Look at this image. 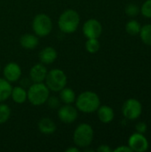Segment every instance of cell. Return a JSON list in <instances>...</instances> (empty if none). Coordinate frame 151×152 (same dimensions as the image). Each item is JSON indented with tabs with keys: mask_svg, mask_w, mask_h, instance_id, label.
<instances>
[{
	"mask_svg": "<svg viewBox=\"0 0 151 152\" xmlns=\"http://www.w3.org/2000/svg\"><path fill=\"white\" fill-rule=\"evenodd\" d=\"M96 112L99 120L104 124H109L112 122L115 118V112L113 109L108 105H101Z\"/></svg>",
	"mask_w": 151,
	"mask_h": 152,
	"instance_id": "9a60e30c",
	"label": "cell"
},
{
	"mask_svg": "<svg viewBox=\"0 0 151 152\" xmlns=\"http://www.w3.org/2000/svg\"><path fill=\"white\" fill-rule=\"evenodd\" d=\"M32 30L38 37H47L53 30V20L45 13H38L32 20Z\"/></svg>",
	"mask_w": 151,
	"mask_h": 152,
	"instance_id": "8992f818",
	"label": "cell"
},
{
	"mask_svg": "<svg viewBox=\"0 0 151 152\" xmlns=\"http://www.w3.org/2000/svg\"><path fill=\"white\" fill-rule=\"evenodd\" d=\"M98 152H111L113 151L112 150H111V148L109 147V146H108V145H106V144H102V145H101V146H99L98 148H97V150H96Z\"/></svg>",
	"mask_w": 151,
	"mask_h": 152,
	"instance_id": "83f0119b",
	"label": "cell"
},
{
	"mask_svg": "<svg viewBox=\"0 0 151 152\" xmlns=\"http://www.w3.org/2000/svg\"><path fill=\"white\" fill-rule=\"evenodd\" d=\"M125 13L130 16V17H134L137 16L140 13L141 9L139 8L138 5H136L135 4H129L126 7H125Z\"/></svg>",
	"mask_w": 151,
	"mask_h": 152,
	"instance_id": "cb8c5ba5",
	"label": "cell"
},
{
	"mask_svg": "<svg viewBox=\"0 0 151 152\" xmlns=\"http://www.w3.org/2000/svg\"><path fill=\"white\" fill-rule=\"evenodd\" d=\"M59 94H60L59 98L63 104H73V103H75L77 94L72 88L65 86L64 88H62L59 92Z\"/></svg>",
	"mask_w": 151,
	"mask_h": 152,
	"instance_id": "ac0fdd59",
	"label": "cell"
},
{
	"mask_svg": "<svg viewBox=\"0 0 151 152\" xmlns=\"http://www.w3.org/2000/svg\"><path fill=\"white\" fill-rule=\"evenodd\" d=\"M39 44L38 37L35 34L26 33L22 35L20 38V45L22 48L27 50L35 49Z\"/></svg>",
	"mask_w": 151,
	"mask_h": 152,
	"instance_id": "2e32d148",
	"label": "cell"
},
{
	"mask_svg": "<svg viewBox=\"0 0 151 152\" xmlns=\"http://www.w3.org/2000/svg\"><path fill=\"white\" fill-rule=\"evenodd\" d=\"M10 98H12V100L17 104H22L28 101L27 90L21 86H12Z\"/></svg>",
	"mask_w": 151,
	"mask_h": 152,
	"instance_id": "e0dca14e",
	"label": "cell"
},
{
	"mask_svg": "<svg viewBox=\"0 0 151 152\" xmlns=\"http://www.w3.org/2000/svg\"><path fill=\"white\" fill-rule=\"evenodd\" d=\"M101 48V43L98 38H87L85 42V49L89 53H96Z\"/></svg>",
	"mask_w": 151,
	"mask_h": 152,
	"instance_id": "7402d4cb",
	"label": "cell"
},
{
	"mask_svg": "<svg viewBox=\"0 0 151 152\" xmlns=\"http://www.w3.org/2000/svg\"><path fill=\"white\" fill-rule=\"evenodd\" d=\"M82 32L86 38H99L102 33V25L96 19H88L83 24Z\"/></svg>",
	"mask_w": 151,
	"mask_h": 152,
	"instance_id": "ba28073f",
	"label": "cell"
},
{
	"mask_svg": "<svg viewBox=\"0 0 151 152\" xmlns=\"http://www.w3.org/2000/svg\"><path fill=\"white\" fill-rule=\"evenodd\" d=\"M75 106L78 111L91 114L96 112L101 106V99L96 93L93 91H85L77 96Z\"/></svg>",
	"mask_w": 151,
	"mask_h": 152,
	"instance_id": "6da1fadb",
	"label": "cell"
},
{
	"mask_svg": "<svg viewBox=\"0 0 151 152\" xmlns=\"http://www.w3.org/2000/svg\"><path fill=\"white\" fill-rule=\"evenodd\" d=\"M114 152H131L133 151L132 150H131V148L127 145V146H119V147H117V148H116L114 151Z\"/></svg>",
	"mask_w": 151,
	"mask_h": 152,
	"instance_id": "f1b7e54d",
	"label": "cell"
},
{
	"mask_svg": "<svg viewBox=\"0 0 151 152\" xmlns=\"http://www.w3.org/2000/svg\"><path fill=\"white\" fill-rule=\"evenodd\" d=\"M38 57L41 63L44 65H50L57 60L58 53L55 48L52 46H46L40 51Z\"/></svg>",
	"mask_w": 151,
	"mask_h": 152,
	"instance_id": "4fadbf2b",
	"label": "cell"
},
{
	"mask_svg": "<svg viewBox=\"0 0 151 152\" xmlns=\"http://www.w3.org/2000/svg\"><path fill=\"white\" fill-rule=\"evenodd\" d=\"M142 112V105L137 99H128L125 102L122 107L123 116L129 120L137 119Z\"/></svg>",
	"mask_w": 151,
	"mask_h": 152,
	"instance_id": "52a82bcc",
	"label": "cell"
},
{
	"mask_svg": "<svg viewBox=\"0 0 151 152\" xmlns=\"http://www.w3.org/2000/svg\"><path fill=\"white\" fill-rule=\"evenodd\" d=\"M140 12L145 18L151 19V0H147L143 3Z\"/></svg>",
	"mask_w": 151,
	"mask_h": 152,
	"instance_id": "d4e9b609",
	"label": "cell"
},
{
	"mask_svg": "<svg viewBox=\"0 0 151 152\" xmlns=\"http://www.w3.org/2000/svg\"><path fill=\"white\" fill-rule=\"evenodd\" d=\"M94 137V131L92 126L86 123L79 124L74 130L73 142L74 144L79 149H85L89 147Z\"/></svg>",
	"mask_w": 151,
	"mask_h": 152,
	"instance_id": "3957f363",
	"label": "cell"
},
{
	"mask_svg": "<svg viewBox=\"0 0 151 152\" xmlns=\"http://www.w3.org/2000/svg\"><path fill=\"white\" fill-rule=\"evenodd\" d=\"M80 24V15L74 9L63 11L58 19V27L64 34H72L76 32Z\"/></svg>",
	"mask_w": 151,
	"mask_h": 152,
	"instance_id": "7a4b0ae2",
	"label": "cell"
},
{
	"mask_svg": "<svg viewBox=\"0 0 151 152\" xmlns=\"http://www.w3.org/2000/svg\"><path fill=\"white\" fill-rule=\"evenodd\" d=\"M128 146L133 151L144 152L149 149V142L143 134L134 133L129 137Z\"/></svg>",
	"mask_w": 151,
	"mask_h": 152,
	"instance_id": "8fae6325",
	"label": "cell"
},
{
	"mask_svg": "<svg viewBox=\"0 0 151 152\" xmlns=\"http://www.w3.org/2000/svg\"><path fill=\"white\" fill-rule=\"evenodd\" d=\"M47 69L44 64L38 62L34 64L29 69V80L32 83H42L47 75Z\"/></svg>",
	"mask_w": 151,
	"mask_h": 152,
	"instance_id": "7c38bea8",
	"label": "cell"
},
{
	"mask_svg": "<svg viewBox=\"0 0 151 152\" xmlns=\"http://www.w3.org/2000/svg\"><path fill=\"white\" fill-rule=\"evenodd\" d=\"M50 92L51 91L44 82L32 83L27 90L28 101L33 106L44 105L50 96Z\"/></svg>",
	"mask_w": 151,
	"mask_h": 152,
	"instance_id": "277c9868",
	"label": "cell"
},
{
	"mask_svg": "<svg viewBox=\"0 0 151 152\" xmlns=\"http://www.w3.org/2000/svg\"><path fill=\"white\" fill-rule=\"evenodd\" d=\"M141 28H142L141 24L136 20H131L125 25V30H126V32L128 34L132 35V36L138 35L140 33Z\"/></svg>",
	"mask_w": 151,
	"mask_h": 152,
	"instance_id": "603a6c76",
	"label": "cell"
},
{
	"mask_svg": "<svg viewBox=\"0 0 151 152\" xmlns=\"http://www.w3.org/2000/svg\"><path fill=\"white\" fill-rule=\"evenodd\" d=\"M66 152H79L80 151V149L78 147H77L75 145V147H69L68 149H66Z\"/></svg>",
	"mask_w": 151,
	"mask_h": 152,
	"instance_id": "f546056e",
	"label": "cell"
},
{
	"mask_svg": "<svg viewBox=\"0 0 151 152\" xmlns=\"http://www.w3.org/2000/svg\"><path fill=\"white\" fill-rule=\"evenodd\" d=\"M37 127H38L39 132L45 135L54 134L57 129V126L55 122L50 118H42L38 121Z\"/></svg>",
	"mask_w": 151,
	"mask_h": 152,
	"instance_id": "5bb4252c",
	"label": "cell"
},
{
	"mask_svg": "<svg viewBox=\"0 0 151 152\" xmlns=\"http://www.w3.org/2000/svg\"><path fill=\"white\" fill-rule=\"evenodd\" d=\"M61 100L60 98L56 97V96H49V98L47 99L46 101V103L47 105L51 108V109H53V110H57L60 108L61 106Z\"/></svg>",
	"mask_w": 151,
	"mask_h": 152,
	"instance_id": "484cf974",
	"label": "cell"
},
{
	"mask_svg": "<svg viewBox=\"0 0 151 152\" xmlns=\"http://www.w3.org/2000/svg\"><path fill=\"white\" fill-rule=\"evenodd\" d=\"M0 72H1V63H0Z\"/></svg>",
	"mask_w": 151,
	"mask_h": 152,
	"instance_id": "4dcf8cb0",
	"label": "cell"
},
{
	"mask_svg": "<svg viewBox=\"0 0 151 152\" xmlns=\"http://www.w3.org/2000/svg\"><path fill=\"white\" fill-rule=\"evenodd\" d=\"M139 34L142 42L145 45L151 46V24H146L142 26Z\"/></svg>",
	"mask_w": 151,
	"mask_h": 152,
	"instance_id": "ffe728a7",
	"label": "cell"
},
{
	"mask_svg": "<svg viewBox=\"0 0 151 152\" xmlns=\"http://www.w3.org/2000/svg\"><path fill=\"white\" fill-rule=\"evenodd\" d=\"M4 78H5L10 83H15L19 81L22 75V70L20 66L13 61L7 63L3 69Z\"/></svg>",
	"mask_w": 151,
	"mask_h": 152,
	"instance_id": "30bf717a",
	"label": "cell"
},
{
	"mask_svg": "<svg viewBox=\"0 0 151 152\" xmlns=\"http://www.w3.org/2000/svg\"><path fill=\"white\" fill-rule=\"evenodd\" d=\"M11 108L9 105L0 102V125L5 124L11 118Z\"/></svg>",
	"mask_w": 151,
	"mask_h": 152,
	"instance_id": "44dd1931",
	"label": "cell"
},
{
	"mask_svg": "<svg viewBox=\"0 0 151 152\" xmlns=\"http://www.w3.org/2000/svg\"><path fill=\"white\" fill-rule=\"evenodd\" d=\"M135 129L137 131V133H140V134H145L146 131H147V125L144 123V122H139L136 126H135Z\"/></svg>",
	"mask_w": 151,
	"mask_h": 152,
	"instance_id": "4316f807",
	"label": "cell"
},
{
	"mask_svg": "<svg viewBox=\"0 0 151 152\" xmlns=\"http://www.w3.org/2000/svg\"><path fill=\"white\" fill-rule=\"evenodd\" d=\"M78 117V110L72 104H64L58 109V118L64 124L74 123Z\"/></svg>",
	"mask_w": 151,
	"mask_h": 152,
	"instance_id": "9c48e42d",
	"label": "cell"
},
{
	"mask_svg": "<svg viewBox=\"0 0 151 152\" xmlns=\"http://www.w3.org/2000/svg\"><path fill=\"white\" fill-rule=\"evenodd\" d=\"M12 89V83L4 77H0V102H4L10 98Z\"/></svg>",
	"mask_w": 151,
	"mask_h": 152,
	"instance_id": "d6986e66",
	"label": "cell"
},
{
	"mask_svg": "<svg viewBox=\"0 0 151 152\" xmlns=\"http://www.w3.org/2000/svg\"><path fill=\"white\" fill-rule=\"evenodd\" d=\"M44 84L47 86L51 92L58 93L62 88L67 86L68 77L66 73L60 69H52L47 71Z\"/></svg>",
	"mask_w": 151,
	"mask_h": 152,
	"instance_id": "5b68a950",
	"label": "cell"
}]
</instances>
